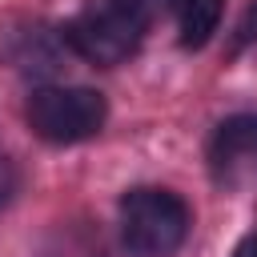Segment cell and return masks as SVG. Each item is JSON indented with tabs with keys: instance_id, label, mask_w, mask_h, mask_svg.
<instances>
[{
	"instance_id": "cell-1",
	"label": "cell",
	"mask_w": 257,
	"mask_h": 257,
	"mask_svg": "<svg viewBox=\"0 0 257 257\" xmlns=\"http://www.w3.org/2000/svg\"><path fill=\"white\" fill-rule=\"evenodd\" d=\"M189 205L157 185L128 189L120 197V237L133 257H173L189 237Z\"/></svg>"
},
{
	"instance_id": "cell-2",
	"label": "cell",
	"mask_w": 257,
	"mask_h": 257,
	"mask_svg": "<svg viewBox=\"0 0 257 257\" xmlns=\"http://www.w3.org/2000/svg\"><path fill=\"white\" fill-rule=\"evenodd\" d=\"M108 116V104L96 88L80 84H48L28 96V124L36 137L52 145H76L100 133Z\"/></svg>"
},
{
	"instance_id": "cell-3",
	"label": "cell",
	"mask_w": 257,
	"mask_h": 257,
	"mask_svg": "<svg viewBox=\"0 0 257 257\" xmlns=\"http://www.w3.org/2000/svg\"><path fill=\"white\" fill-rule=\"evenodd\" d=\"M141 36H145V20L137 12L116 8V4L88 8L64 24V40L72 44V52L92 64H104V68L128 60L141 48Z\"/></svg>"
},
{
	"instance_id": "cell-4",
	"label": "cell",
	"mask_w": 257,
	"mask_h": 257,
	"mask_svg": "<svg viewBox=\"0 0 257 257\" xmlns=\"http://www.w3.org/2000/svg\"><path fill=\"white\" fill-rule=\"evenodd\" d=\"M209 169L225 189L257 181V112H237L217 124L209 141Z\"/></svg>"
},
{
	"instance_id": "cell-5",
	"label": "cell",
	"mask_w": 257,
	"mask_h": 257,
	"mask_svg": "<svg viewBox=\"0 0 257 257\" xmlns=\"http://www.w3.org/2000/svg\"><path fill=\"white\" fill-rule=\"evenodd\" d=\"M225 0H181V44L185 48H205L221 24Z\"/></svg>"
},
{
	"instance_id": "cell-6",
	"label": "cell",
	"mask_w": 257,
	"mask_h": 257,
	"mask_svg": "<svg viewBox=\"0 0 257 257\" xmlns=\"http://www.w3.org/2000/svg\"><path fill=\"white\" fill-rule=\"evenodd\" d=\"M116 8H124V12H137L141 20L145 16H153V12H161V8H169L173 0H112Z\"/></svg>"
},
{
	"instance_id": "cell-7",
	"label": "cell",
	"mask_w": 257,
	"mask_h": 257,
	"mask_svg": "<svg viewBox=\"0 0 257 257\" xmlns=\"http://www.w3.org/2000/svg\"><path fill=\"white\" fill-rule=\"evenodd\" d=\"M12 193H16V169H12V161L0 153V209L12 201Z\"/></svg>"
},
{
	"instance_id": "cell-8",
	"label": "cell",
	"mask_w": 257,
	"mask_h": 257,
	"mask_svg": "<svg viewBox=\"0 0 257 257\" xmlns=\"http://www.w3.org/2000/svg\"><path fill=\"white\" fill-rule=\"evenodd\" d=\"M253 40H257V8H249V12H245V20L237 24L233 48H245V44H253Z\"/></svg>"
},
{
	"instance_id": "cell-9",
	"label": "cell",
	"mask_w": 257,
	"mask_h": 257,
	"mask_svg": "<svg viewBox=\"0 0 257 257\" xmlns=\"http://www.w3.org/2000/svg\"><path fill=\"white\" fill-rule=\"evenodd\" d=\"M233 257H257V229H249V233H245V237L237 241Z\"/></svg>"
}]
</instances>
